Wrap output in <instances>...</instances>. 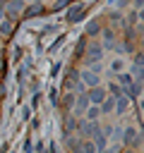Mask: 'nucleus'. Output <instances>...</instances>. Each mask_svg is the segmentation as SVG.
Here are the masks:
<instances>
[{
    "label": "nucleus",
    "mask_w": 144,
    "mask_h": 153,
    "mask_svg": "<svg viewBox=\"0 0 144 153\" xmlns=\"http://www.w3.org/2000/svg\"><path fill=\"white\" fill-rule=\"evenodd\" d=\"M84 62H86V67H91V65H96V62H101V57H103V45L101 43H96V41H86V48H84Z\"/></svg>",
    "instance_id": "1"
},
{
    "label": "nucleus",
    "mask_w": 144,
    "mask_h": 153,
    "mask_svg": "<svg viewBox=\"0 0 144 153\" xmlns=\"http://www.w3.org/2000/svg\"><path fill=\"white\" fill-rule=\"evenodd\" d=\"M120 139H122V143L127 146V148H139L142 146V131L139 129H134V127H127V129H122V134H120Z\"/></svg>",
    "instance_id": "2"
},
{
    "label": "nucleus",
    "mask_w": 144,
    "mask_h": 153,
    "mask_svg": "<svg viewBox=\"0 0 144 153\" xmlns=\"http://www.w3.org/2000/svg\"><path fill=\"white\" fill-rule=\"evenodd\" d=\"M24 0H7L5 5H2V10H5V17L7 19H14V17H19L22 12H24Z\"/></svg>",
    "instance_id": "3"
},
{
    "label": "nucleus",
    "mask_w": 144,
    "mask_h": 153,
    "mask_svg": "<svg viewBox=\"0 0 144 153\" xmlns=\"http://www.w3.org/2000/svg\"><path fill=\"white\" fill-rule=\"evenodd\" d=\"M130 74H132L134 81H142V79H144V55H142V53H137V55L132 57V72H130Z\"/></svg>",
    "instance_id": "4"
},
{
    "label": "nucleus",
    "mask_w": 144,
    "mask_h": 153,
    "mask_svg": "<svg viewBox=\"0 0 144 153\" xmlns=\"http://www.w3.org/2000/svg\"><path fill=\"white\" fill-rule=\"evenodd\" d=\"M106 88L103 86H94V88H86V98H89V105H101L106 100Z\"/></svg>",
    "instance_id": "5"
},
{
    "label": "nucleus",
    "mask_w": 144,
    "mask_h": 153,
    "mask_svg": "<svg viewBox=\"0 0 144 153\" xmlns=\"http://www.w3.org/2000/svg\"><path fill=\"white\" fill-rule=\"evenodd\" d=\"M79 81L86 86V88H94V86H101V76L96 74V72H91V69H84L82 74H79Z\"/></svg>",
    "instance_id": "6"
},
{
    "label": "nucleus",
    "mask_w": 144,
    "mask_h": 153,
    "mask_svg": "<svg viewBox=\"0 0 144 153\" xmlns=\"http://www.w3.org/2000/svg\"><path fill=\"white\" fill-rule=\"evenodd\" d=\"M84 10H86V7H84V2H72V5H67V12H65V22L74 24V22H77V17H79Z\"/></svg>",
    "instance_id": "7"
},
{
    "label": "nucleus",
    "mask_w": 144,
    "mask_h": 153,
    "mask_svg": "<svg viewBox=\"0 0 144 153\" xmlns=\"http://www.w3.org/2000/svg\"><path fill=\"white\" fill-rule=\"evenodd\" d=\"M72 108H74V112H72L74 117H77V115H84V110L89 108V98H86V91H84V93H79V96H74V105H72Z\"/></svg>",
    "instance_id": "8"
},
{
    "label": "nucleus",
    "mask_w": 144,
    "mask_h": 153,
    "mask_svg": "<svg viewBox=\"0 0 144 153\" xmlns=\"http://www.w3.org/2000/svg\"><path fill=\"white\" fill-rule=\"evenodd\" d=\"M77 127H79V131H82L84 136H94V134L101 129V124H98V122H86V120H84V122H79Z\"/></svg>",
    "instance_id": "9"
},
{
    "label": "nucleus",
    "mask_w": 144,
    "mask_h": 153,
    "mask_svg": "<svg viewBox=\"0 0 144 153\" xmlns=\"http://www.w3.org/2000/svg\"><path fill=\"white\" fill-rule=\"evenodd\" d=\"M26 19L29 17H36V14H43V5H41V0H36L34 5H29V7H24V12H22Z\"/></svg>",
    "instance_id": "10"
},
{
    "label": "nucleus",
    "mask_w": 144,
    "mask_h": 153,
    "mask_svg": "<svg viewBox=\"0 0 144 153\" xmlns=\"http://www.w3.org/2000/svg\"><path fill=\"white\" fill-rule=\"evenodd\" d=\"M127 108H130V100L125 98V96H120V98H115V108H113V112L120 117V115H125L127 112Z\"/></svg>",
    "instance_id": "11"
},
{
    "label": "nucleus",
    "mask_w": 144,
    "mask_h": 153,
    "mask_svg": "<svg viewBox=\"0 0 144 153\" xmlns=\"http://www.w3.org/2000/svg\"><path fill=\"white\" fill-rule=\"evenodd\" d=\"M101 33H103V50L106 48H113L115 45V33H113V29H101Z\"/></svg>",
    "instance_id": "12"
},
{
    "label": "nucleus",
    "mask_w": 144,
    "mask_h": 153,
    "mask_svg": "<svg viewBox=\"0 0 144 153\" xmlns=\"http://www.w3.org/2000/svg\"><path fill=\"white\" fill-rule=\"evenodd\" d=\"M98 117H101L98 105H89V108L84 110V120H86V122H98Z\"/></svg>",
    "instance_id": "13"
},
{
    "label": "nucleus",
    "mask_w": 144,
    "mask_h": 153,
    "mask_svg": "<svg viewBox=\"0 0 144 153\" xmlns=\"http://www.w3.org/2000/svg\"><path fill=\"white\" fill-rule=\"evenodd\" d=\"M113 108H115V98H113V96H106V100L98 105L101 115H110V112H113Z\"/></svg>",
    "instance_id": "14"
},
{
    "label": "nucleus",
    "mask_w": 144,
    "mask_h": 153,
    "mask_svg": "<svg viewBox=\"0 0 144 153\" xmlns=\"http://www.w3.org/2000/svg\"><path fill=\"white\" fill-rule=\"evenodd\" d=\"M101 29H103V26H101V22H96V19H94V22H89V24H86V33H84V36H86V38L98 36V33H101Z\"/></svg>",
    "instance_id": "15"
},
{
    "label": "nucleus",
    "mask_w": 144,
    "mask_h": 153,
    "mask_svg": "<svg viewBox=\"0 0 144 153\" xmlns=\"http://www.w3.org/2000/svg\"><path fill=\"white\" fill-rule=\"evenodd\" d=\"M132 81H134V79H132V74H130V72H120V74L115 76V84H120L122 88L132 86Z\"/></svg>",
    "instance_id": "16"
},
{
    "label": "nucleus",
    "mask_w": 144,
    "mask_h": 153,
    "mask_svg": "<svg viewBox=\"0 0 144 153\" xmlns=\"http://www.w3.org/2000/svg\"><path fill=\"white\" fill-rule=\"evenodd\" d=\"M79 153H98V151L91 139H84V141H79Z\"/></svg>",
    "instance_id": "17"
},
{
    "label": "nucleus",
    "mask_w": 144,
    "mask_h": 153,
    "mask_svg": "<svg viewBox=\"0 0 144 153\" xmlns=\"http://www.w3.org/2000/svg\"><path fill=\"white\" fill-rule=\"evenodd\" d=\"M106 93H108V96H113V98H120V96H122V86H120V84H115V81H110V84H108V88H106Z\"/></svg>",
    "instance_id": "18"
},
{
    "label": "nucleus",
    "mask_w": 144,
    "mask_h": 153,
    "mask_svg": "<svg viewBox=\"0 0 144 153\" xmlns=\"http://www.w3.org/2000/svg\"><path fill=\"white\" fill-rule=\"evenodd\" d=\"M108 19H110V26H113V29H120V26H122V14H120V12H110Z\"/></svg>",
    "instance_id": "19"
},
{
    "label": "nucleus",
    "mask_w": 144,
    "mask_h": 153,
    "mask_svg": "<svg viewBox=\"0 0 144 153\" xmlns=\"http://www.w3.org/2000/svg\"><path fill=\"white\" fill-rule=\"evenodd\" d=\"M74 129H77V117H74V115H67V120H65V131L72 134Z\"/></svg>",
    "instance_id": "20"
},
{
    "label": "nucleus",
    "mask_w": 144,
    "mask_h": 153,
    "mask_svg": "<svg viewBox=\"0 0 144 153\" xmlns=\"http://www.w3.org/2000/svg\"><path fill=\"white\" fill-rule=\"evenodd\" d=\"M65 38H67V36H65V33H60V36H58V38H55V41L50 43V48H48V53H55V50H58V48H60V45L65 43Z\"/></svg>",
    "instance_id": "21"
},
{
    "label": "nucleus",
    "mask_w": 144,
    "mask_h": 153,
    "mask_svg": "<svg viewBox=\"0 0 144 153\" xmlns=\"http://www.w3.org/2000/svg\"><path fill=\"white\" fill-rule=\"evenodd\" d=\"M84 48H86V36H82V38H79L77 48H74V57H82V55H84Z\"/></svg>",
    "instance_id": "22"
},
{
    "label": "nucleus",
    "mask_w": 144,
    "mask_h": 153,
    "mask_svg": "<svg viewBox=\"0 0 144 153\" xmlns=\"http://www.w3.org/2000/svg\"><path fill=\"white\" fill-rule=\"evenodd\" d=\"M110 69H113V72H118V74H120V72H122V60H120V57H115V60H113V62H110Z\"/></svg>",
    "instance_id": "23"
},
{
    "label": "nucleus",
    "mask_w": 144,
    "mask_h": 153,
    "mask_svg": "<svg viewBox=\"0 0 144 153\" xmlns=\"http://www.w3.org/2000/svg\"><path fill=\"white\" fill-rule=\"evenodd\" d=\"M74 96H77V93H67V96L62 98V105H65V108H72V105H74Z\"/></svg>",
    "instance_id": "24"
},
{
    "label": "nucleus",
    "mask_w": 144,
    "mask_h": 153,
    "mask_svg": "<svg viewBox=\"0 0 144 153\" xmlns=\"http://www.w3.org/2000/svg\"><path fill=\"white\" fill-rule=\"evenodd\" d=\"M60 69H62V62L58 60V62H55V65L50 67V76H58V74H60Z\"/></svg>",
    "instance_id": "25"
},
{
    "label": "nucleus",
    "mask_w": 144,
    "mask_h": 153,
    "mask_svg": "<svg viewBox=\"0 0 144 153\" xmlns=\"http://www.w3.org/2000/svg\"><path fill=\"white\" fill-rule=\"evenodd\" d=\"M48 96H50V105H58V103H60V98H58V88H50Z\"/></svg>",
    "instance_id": "26"
},
{
    "label": "nucleus",
    "mask_w": 144,
    "mask_h": 153,
    "mask_svg": "<svg viewBox=\"0 0 144 153\" xmlns=\"http://www.w3.org/2000/svg\"><path fill=\"white\" fill-rule=\"evenodd\" d=\"M38 103H41V93H38V91H36V93H34V96H31V105H29V108H31V110H34V108H38Z\"/></svg>",
    "instance_id": "27"
},
{
    "label": "nucleus",
    "mask_w": 144,
    "mask_h": 153,
    "mask_svg": "<svg viewBox=\"0 0 144 153\" xmlns=\"http://www.w3.org/2000/svg\"><path fill=\"white\" fill-rule=\"evenodd\" d=\"M31 112H34V110H31L29 105H24V108H22V120H24V122H26V120H31Z\"/></svg>",
    "instance_id": "28"
},
{
    "label": "nucleus",
    "mask_w": 144,
    "mask_h": 153,
    "mask_svg": "<svg viewBox=\"0 0 144 153\" xmlns=\"http://www.w3.org/2000/svg\"><path fill=\"white\" fill-rule=\"evenodd\" d=\"M70 2H72V0H55V5H53V10L58 12V10H62V7H67Z\"/></svg>",
    "instance_id": "29"
},
{
    "label": "nucleus",
    "mask_w": 144,
    "mask_h": 153,
    "mask_svg": "<svg viewBox=\"0 0 144 153\" xmlns=\"http://www.w3.org/2000/svg\"><path fill=\"white\" fill-rule=\"evenodd\" d=\"M10 29H12V24H10V19H5V22H0V31H2V33H10Z\"/></svg>",
    "instance_id": "30"
},
{
    "label": "nucleus",
    "mask_w": 144,
    "mask_h": 153,
    "mask_svg": "<svg viewBox=\"0 0 144 153\" xmlns=\"http://www.w3.org/2000/svg\"><path fill=\"white\" fill-rule=\"evenodd\" d=\"M34 151V143H31V139H26L24 141V153H31Z\"/></svg>",
    "instance_id": "31"
},
{
    "label": "nucleus",
    "mask_w": 144,
    "mask_h": 153,
    "mask_svg": "<svg viewBox=\"0 0 144 153\" xmlns=\"http://www.w3.org/2000/svg\"><path fill=\"white\" fill-rule=\"evenodd\" d=\"M41 127V120L38 117H31V129H38Z\"/></svg>",
    "instance_id": "32"
},
{
    "label": "nucleus",
    "mask_w": 144,
    "mask_h": 153,
    "mask_svg": "<svg viewBox=\"0 0 144 153\" xmlns=\"http://www.w3.org/2000/svg\"><path fill=\"white\" fill-rule=\"evenodd\" d=\"M36 153H46V146H43V141H38V143H36Z\"/></svg>",
    "instance_id": "33"
},
{
    "label": "nucleus",
    "mask_w": 144,
    "mask_h": 153,
    "mask_svg": "<svg viewBox=\"0 0 144 153\" xmlns=\"http://www.w3.org/2000/svg\"><path fill=\"white\" fill-rule=\"evenodd\" d=\"M48 153H58V148H55V143H48Z\"/></svg>",
    "instance_id": "34"
},
{
    "label": "nucleus",
    "mask_w": 144,
    "mask_h": 153,
    "mask_svg": "<svg viewBox=\"0 0 144 153\" xmlns=\"http://www.w3.org/2000/svg\"><path fill=\"white\" fill-rule=\"evenodd\" d=\"M7 151H10V146H7V143H2V146H0V153H7Z\"/></svg>",
    "instance_id": "35"
},
{
    "label": "nucleus",
    "mask_w": 144,
    "mask_h": 153,
    "mask_svg": "<svg viewBox=\"0 0 144 153\" xmlns=\"http://www.w3.org/2000/svg\"><path fill=\"white\" fill-rule=\"evenodd\" d=\"M142 2H144V0H134V7H137V10H142Z\"/></svg>",
    "instance_id": "36"
},
{
    "label": "nucleus",
    "mask_w": 144,
    "mask_h": 153,
    "mask_svg": "<svg viewBox=\"0 0 144 153\" xmlns=\"http://www.w3.org/2000/svg\"><path fill=\"white\" fill-rule=\"evenodd\" d=\"M98 153H115L113 148H103V151H98Z\"/></svg>",
    "instance_id": "37"
},
{
    "label": "nucleus",
    "mask_w": 144,
    "mask_h": 153,
    "mask_svg": "<svg viewBox=\"0 0 144 153\" xmlns=\"http://www.w3.org/2000/svg\"><path fill=\"white\" fill-rule=\"evenodd\" d=\"M122 153H134V151H132V148H127V151H122Z\"/></svg>",
    "instance_id": "38"
}]
</instances>
